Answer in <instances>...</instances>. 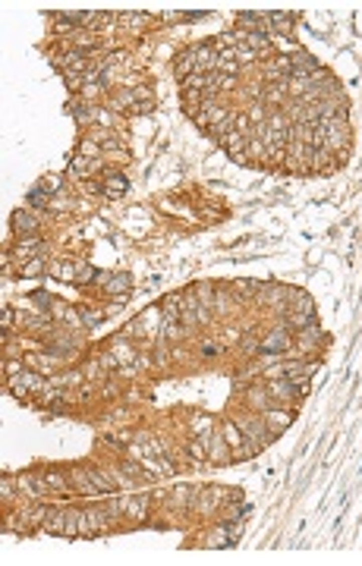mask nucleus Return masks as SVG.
I'll use <instances>...</instances> for the list:
<instances>
[{
	"label": "nucleus",
	"instance_id": "obj_1",
	"mask_svg": "<svg viewBox=\"0 0 362 566\" xmlns=\"http://www.w3.org/2000/svg\"><path fill=\"white\" fill-rule=\"evenodd\" d=\"M10 387H13V393L19 399H29V393H41L44 390V377L35 374V371H19L13 381H10Z\"/></svg>",
	"mask_w": 362,
	"mask_h": 566
},
{
	"label": "nucleus",
	"instance_id": "obj_2",
	"mask_svg": "<svg viewBox=\"0 0 362 566\" xmlns=\"http://www.w3.org/2000/svg\"><path fill=\"white\" fill-rule=\"evenodd\" d=\"M290 346V334L284 327H277V330H271V337L268 340H262V352L265 356H274V352H284Z\"/></svg>",
	"mask_w": 362,
	"mask_h": 566
},
{
	"label": "nucleus",
	"instance_id": "obj_3",
	"mask_svg": "<svg viewBox=\"0 0 362 566\" xmlns=\"http://www.w3.org/2000/svg\"><path fill=\"white\" fill-rule=\"evenodd\" d=\"M10 223H13V233H29V236H35L38 233V220H35L29 211H13V217H10Z\"/></svg>",
	"mask_w": 362,
	"mask_h": 566
},
{
	"label": "nucleus",
	"instance_id": "obj_4",
	"mask_svg": "<svg viewBox=\"0 0 362 566\" xmlns=\"http://www.w3.org/2000/svg\"><path fill=\"white\" fill-rule=\"evenodd\" d=\"M44 532L48 535H66V510H57V506H51V513L48 519H44Z\"/></svg>",
	"mask_w": 362,
	"mask_h": 566
},
{
	"label": "nucleus",
	"instance_id": "obj_5",
	"mask_svg": "<svg viewBox=\"0 0 362 566\" xmlns=\"http://www.w3.org/2000/svg\"><path fill=\"white\" fill-rule=\"evenodd\" d=\"M69 478L76 481V491H79V494H95V491H98L95 481H91V475H88V469L73 466V469H69Z\"/></svg>",
	"mask_w": 362,
	"mask_h": 566
},
{
	"label": "nucleus",
	"instance_id": "obj_6",
	"mask_svg": "<svg viewBox=\"0 0 362 566\" xmlns=\"http://www.w3.org/2000/svg\"><path fill=\"white\" fill-rule=\"evenodd\" d=\"M85 516H88L91 532H104V528H107V522H110L107 506H88V510H85Z\"/></svg>",
	"mask_w": 362,
	"mask_h": 566
},
{
	"label": "nucleus",
	"instance_id": "obj_7",
	"mask_svg": "<svg viewBox=\"0 0 362 566\" xmlns=\"http://www.w3.org/2000/svg\"><path fill=\"white\" fill-rule=\"evenodd\" d=\"M173 73H177L180 82H186L189 76H195V57H192V51H186V54L177 57V63H173Z\"/></svg>",
	"mask_w": 362,
	"mask_h": 566
},
{
	"label": "nucleus",
	"instance_id": "obj_8",
	"mask_svg": "<svg viewBox=\"0 0 362 566\" xmlns=\"http://www.w3.org/2000/svg\"><path fill=\"white\" fill-rule=\"evenodd\" d=\"M104 195H110V198H120L126 192V180L120 173H107V180H104V189H101Z\"/></svg>",
	"mask_w": 362,
	"mask_h": 566
},
{
	"label": "nucleus",
	"instance_id": "obj_9",
	"mask_svg": "<svg viewBox=\"0 0 362 566\" xmlns=\"http://www.w3.org/2000/svg\"><path fill=\"white\" fill-rule=\"evenodd\" d=\"M126 516L139 519V522H142V519L148 516V497H145V494H142V497H133L130 503H126Z\"/></svg>",
	"mask_w": 362,
	"mask_h": 566
},
{
	"label": "nucleus",
	"instance_id": "obj_10",
	"mask_svg": "<svg viewBox=\"0 0 362 566\" xmlns=\"http://www.w3.org/2000/svg\"><path fill=\"white\" fill-rule=\"evenodd\" d=\"M130 287H133V277H130V274H116V277H110V283H107V293H113V296H123Z\"/></svg>",
	"mask_w": 362,
	"mask_h": 566
},
{
	"label": "nucleus",
	"instance_id": "obj_11",
	"mask_svg": "<svg viewBox=\"0 0 362 566\" xmlns=\"http://www.w3.org/2000/svg\"><path fill=\"white\" fill-rule=\"evenodd\" d=\"M79 519H82V510L69 506V510H66V538H76L79 535Z\"/></svg>",
	"mask_w": 362,
	"mask_h": 566
},
{
	"label": "nucleus",
	"instance_id": "obj_12",
	"mask_svg": "<svg viewBox=\"0 0 362 566\" xmlns=\"http://www.w3.org/2000/svg\"><path fill=\"white\" fill-rule=\"evenodd\" d=\"M48 488L44 485V478H32V475H22V491L29 494V497H38V494Z\"/></svg>",
	"mask_w": 362,
	"mask_h": 566
},
{
	"label": "nucleus",
	"instance_id": "obj_13",
	"mask_svg": "<svg viewBox=\"0 0 362 566\" xmlns=\"http://www.w3.org/2000/svg\"><path fill=\"white\" fill-rule=\"evenodd\" d=\"M66 478L63 472H44V485H48L51 491H66Z\"/></svg>",
	"mask_w": 362,
	"mask_h": 566
},
{
	"label": "nucleus",
	"instance_id": "obj_14",
	"mask_svg": "<svg viewBox=\"0 0 362 566\" xmlns=\"http://www.w3.org/2000/svg\"><path fill=\"white\" fill-rule=\"evenodd\" d=\"M268 22H271L277 32H290V26H293V16H287V13H268Z\"/></svg>",
	"mask_w": 362,
	"mask_h": 566
},
{
	"label": "nucleus",
	"instance_id": "obj_15",
	"mask_svg": "<svg viewBox=\"0 0 362 566\" xmlns=\"http://www.w3.org/2000/svg\"><path fill=\"white\" fill-rule=\"evenodd\" d=\"M48 202H51V195L44 192L41 186H35L32 192H29V205H48Z\"/></svg>",
	"mask_w": 362,
	"mask_h": 566
},
{
	"label": "nucleus",
	"instance_id": "obj_16",
	"mask_svg": "<svg viewBox=\"0 0 362 566\" xmlns=\"http://www.w3.org/2000/svg\"><path fill=\"white\" fill-rule=\"evenodd\" d=\"M255 290H259L255 280H236V287H233V293H239V296H252Z\"/></svg>",
	"mask_w": 362,
	"mask_h": 566
},
{
	"label": "nucleus",
	"instance_id": "obj_17",
	"mask_svg": "<svg viewBox=\"0 0 362 566\" xmlns=\"http://www.w3.org/2000/svg\"><path fill=\"white\" fill-rule=\"evenodd\" d=\"M60 186H63V176H44V180H41V189H44L48 195H54Z\"/></svg>",
	"mask_w": 362,
	"mask_h": 566
},
{
	"label": "nucleus",
	"instance_id": "obj_18",
	"mask_svg": "<svg viewBox=\"0 0 362 566\" xmlns=\"http://www.w3.org/2000/svg\"><path fill=\"white\" fill-rule=\"evenodd\" d=\"M41 270H44V261H41V258H32V261L22 267V277H38Z\"/></svg>",
	"mask_w": 362,
	"mask_h": 566
},
{
	"label": "nucleus",
	"instance_id": "obj_19",
	"mask_svg": "<svg viewBox=\"0 0 362 566\" xmlns=\"http://www.w3.org/2000/svg\"><path fill=\"white\" fill-rule=\"evenodd\" d=\"M224 441H227L230 447L243 444V434H239V428H236V424H227V428H224Z\"/></svg>",
	"mask_w": 362,
	"mask_h": 566
},
{
	"label": "nucleus",
	"instance_id": "obj_20",
	"mask_svg": "<svg viewBox=\"0 0 362 566\" xmlns=\"http://www.w3.org/2000/svg\"><path fill=\"white\" fill-rule=\"evenodd\" d=\"M88 475H91V481H95V488H98V491H110V485H107V475H101L98 469H88Z\"/></svg>",
	"mask_w": 362,
	"mask_h": 566
},
{
	"label": "nucleus",
	"instance_id": "obj_21",
	"mask_svg": "<svg viewBox=\"0 0 362 566\" xmlns=\"http://www.w3.org/2000/svg\"><path fill=\"white\" fill-rule=\"evenodd\" d=\"M101 318H104V312H88V309H82V321H85V324H91V327H95V324H101Z\"/></svg>",
	"mask_w": 362,
	"mask_h": 566
},
{
	"label": "nucleus",
	"instance_id": "obj_22",
	"mask_svg": "<svg viewBox=\"0 0 362 566\" xmlns=\"http://www.w3.org/2000/svg\"><path fill=\"white\" fill-rule=\"evenodd\" d=\"M120 22L123 26H130V29H139L145 22V16H133V13H126V16H120Z\"/></svg>",
	"mask_w": 362,
	"mask_h": 566
},
{
	"label": "nucleus",
	"instance_id": "obj_23",
	"mask_svg": "<svg viewBox=\"0 0 362 566\" xmlns=\"http://www.w3.org/2000/svg\"><path fill=\"white\" fill-rule=\"evenodd\" d=\"M249 403H252V406H265V390H259V387H255V390H249Z\"/></svg>",
	"mask_w": 362,
	"mask_h": 566
},
{
	"label": "nucleus",
	"instance_id": "obj_24",
	"mask_svg": "<svg viewBox=\"0 0 362 566\" xmlns=\"http://www.w3.org/2000/svg\"><path fill=\"white\" fill-rule=\"evenodd\" d=\"M10 321H13V309H10V305H4V312H0V327H10Z\"/></svg>",
	"mask_w": 362,
	"mask_h": 566
},
{
	"label": "nucleus",
	"instance_id": "obj_25",
	"mask_svg": "<svg viewBox=\"0 0 362 566\" xmlns=\"http://www.w3.org/2000/svg\"><path fill=\"white\" fill-rule=\"evenodd\" d=\"M13 491H16L13 478H10V475H4V500H7V497H13Z\"/></svg>",
	"mask_w": 362,
	"mask_h": 566
},
{
	"label": "nucleus",
	"instance_id": "obj_26",
	"mask_svg": "<svg viewBox=\"0 0 362 566\" xmlns=\"http://www.w3.org/2000/svg\"><path fill=\"white\" fill-rule=\"evenodd\" d=\"M249 116H252L255 123H259V120L265 123V110H262V104H252V110H249Z\"/></svg>",
	"mask_w": 362,
	"mask_h": 566
},
{
	"label": "nucleus",
	"instance_id": "obj_27",
	"mask_svg": "<svg viewBox=\"0 0 362 566\" xmlns=\"http://www.w3.org/2000/svg\"><path fill=\"white\" fill-rule=\"evenodd\" d=\"M189 453H192L195 459H205V450H202V444H198V441H192V444H189Z\"/></svg>",
	"mask_w": 362,
	"mask_h": 566
},
{
	"label": "nucleus",
	"instance_id": "obj_28",
	"mask_svg": "<svg viewBox=\"0 0 362 566\" xmlns=\"http://www.w3.org/2000/svg\"><path fill=\"white\" fill-rule=\"evenodd\" d=\"M217 305H220V312H230V296L227 293H217Z\"/></svg>",
	"mask_w": 362,
	"mask_h": 566
},
{
	"label": "nucleus",
	"instance_id": "obj_29",
	"mask_svg": "<svg viewBox=\"0 0 362 566\" xmlns=\"http://www.w3.org/2000/svg\"><path fill=\"white\" fill-rule=\"evenodd\" d=\"M79 148H82L85 155H98V151H101V148L95 145V142H82V145H79Z\"/></svg>",
	"mask_w": 362,
	"mask_h": 566
},
{
	"label": "nucleus",
	"instance_id": "obj_30",
	"mask_svg": "<svg viewBox=\"0 0 362 566\" xmlns=\"http://www.w3.org/2000/svg\"><path fill=\"white\" fill-rule=\"evenodd\" d=\"M239 22H262V13H239Z\"/></svg>",
	"mask_w": 362,
	"mask_h": 566
},
{
	"label": "nucleus",
	"instance_id": "obj_31",
	"mask_svg": "<svg viewBox=\"0 0 362 566\" xmlns=\"http://www.w3.org/2000/svg\"><path fill=\"white\" fill-rule=\"evenodd\" d=\"M133 94H136V98H151V88H145V85H142V88H136Z\"/></svg>",
	"mask_w": 362,
	"mask_h": 566
}]
</instances>
